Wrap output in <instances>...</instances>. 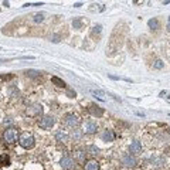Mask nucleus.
I'll list each match as a JSON object with an SVG mask.
<instances>
[{
  "instance_id": "nucleus-1",
  "label": "nucleus",
  "mask_w": 170,
  "mask_h": 170,
  "mask_svg": "<svg viewBox=\"0 0 170 170\" xmlns=\"http://www.w3.org/2000/svg\"><path fill=\"white\" fill-rule=\"evenodd\" d=\"M19 143L23 149H31V147H34V137H33L31 133L26 132L19 137Z\"/></svg>"
},
{
  "instance_id": "nucleus-2",
  "label": "nucleus",
  "mask_w": 170,
  "mask_h": 170,
  "mask_svg": "<svg viewBox=\"0 0 170 170\" xmlns=\"http://www.w3.org/2000/svg\"><path fill=\"white\" fill-rule=\"evenodd\" d=\"M64 124H65V126L71 127V129H77V127L80 126L81 121H80V118H78L77 115L68 114V115H65V118H64Z\"/></svg>"
},
{
  "instance_id": "nucleus-3",
  "label": "nucleus",
  "mask_w": 170,
  "mask_h": 170,
  "mask_svg": "<svg viewBox=\"0 0 170 170\" xmlns=\"http://www.w3.org/2000/svg\"><path fill=\"white\" fill-rule=\"evenodd\" d=\"M17 137H19V132L14 127H9L7 130H4L3 139H4L6 143H16L17 142Z\"/></svg>"
},
{
  "instance_id": "nucleus-4",
  "label": "nucleus",
  "mask_w": 170,
  "mask_h": 170,
  "mask_svg": "<svg viewBox=\"0 0 170 170\" xmlns=\"http://www.w3.org/2000/svg\"><path fill=\"white\" fill-rule=\"evenodd\" d=\"M121 162H122V165L126 166V167H135L136 163H137L136 157H135L133 155H130V153H125V155L121 157Z\"/></svg>"
},
{
  "instance_id": "nucleus-5",
  "label": "nucleus",
  "mask_w": 170,
  "mask_h": 170,
  "mask_svg": "<svg viewBox=\"0 0 170 170\" xmlns=\"http://www.w3.org/2000/svg\"><path fill=\"white\" fill-rule=\"evenodd\" d=\"M54 125H55V119L52 116H42L39 121V126L41 129H51Z\"/></svg>"
},
{
  "instance_id": "nucleus-6",
  "label": "nucleus",
  "mask_w": 170,
  "mask_h": 170,
  "mask_svg": "<svg viewBox=\"0 0 170 170\" xmlns=\"http://www.w3.org/2000/svg\"><path fill=\"white\" fill-rule=\"evenodd\" d=\"M60 166L64 170H70L74 167V159L70 156V155H64L62 159L60 160Z\"/></svg>"
},
{
  "instance_id": "nucleus-7",
  "label": "nucleus",
  "mask_w": 170,
  "mask_h": 170,
  "mask_svg": "<svg viewBox=\"0 0 170 170\" xmlns=\"http://www.w3.org/2000/svg\"><path fill=\"white\" fill-rule=\"evenodd\" d=\"M149 162H150L153 166L159 167V166H163V165L166 163V159H165L163 156H160V155H152L150 159H149Z\"/></svg>"
},
{
  "instance_id": "nucleus-8",
  "label": "nucleus",
  "mask_w": 170,
  "mask_h": 170,
  "mask_svg": "<svg viewBox=\"0 0 170 170\" xmlns=\"http://www.w3.org/2000/svg\"><path fill=\"white\" fill-rule=\"evenodd\" d=\"M96 129H98V125H96V122H95V121H88V122H85V126H84V132H85V133L92 135V133H95V132H96Z\"/></svg>"
},
{
  "instance_id": "nucleus-9",
  "label": "nucleus",
  "mask_w": 170,
  "mask_h": 170,
  "mask_svg": "<svg viewBox=\"0 0 170 170\" xmlns=\"http://www.w3.org/2000/svg\"><path fill=\"white\" fill-rule=\"evenodd\" d=\"M101 139L104 140V142H114L115 140V132L114 130H109V129H106V130H104L102 132V135H101Z\"/></svg>"
},
{
  "instance_id": "nucleus-10",
  "label": "nucleus",
  "mask_w": 170,
  "mask_h": 170,
  "mask_svg": "<svg viewBox=\"0 0 170 170\" xmlns=\"http://www.w3.org/2000/svg\"><path fill=\"white\" fill-rule=\"evenodd\" d=\"M27 114L31 115V116H34V115L40 116V115L42 114V106L40 105V104H34L33 106H30V108L27 109Z\"/></svg>"
},
{
  "instance_id": "nucleus-11",
  "label": "nucleus",
  "mask_w": 170,
  "mask_h": 170,
  "mask_svg": "<svg viewBox=\"0 0 170 170\" xmlns=\"http://www.w3.org/2000/svg\"><path fill=\"white\" fill-rule=\"evenodd\" d=\"M129 150H130V155H136V153H140L142 152V143L139 140H133L129 146Z\"/></svg>"
},
{
  "instance_id": "nucleus-12",
  "label": "nucleus",
  "mask_w": 170,
  "mask_h": 170,
  "mask_svg": "<svg viewBox=\"0 0 170 170\" xmlns=\"http://www.w3.org/2000/svg\"><path fill=\"white\" fill-rule=\"evenodd\" d=\"M84 170H99V163L96 160H88L84 165Z\"/></svg>"
},
{
  "instance_id": "nucleus-13",
  "label": "nucleus",
  "mask_w": 170,
  "mask_h": 170,
  "mask_svg": "<svg viewBox=\"0 0 170 170\" xmlns=\"http://www.w3.org/2000/svg\"><path fill=\"white\" fill-rule=\"evenodd\" d=\"M89 112H91L94 116H96V118H99V116L104 115V109L99 108V106H95V105H91V106H89Z\"/></svg>"
},
{
  "instance_id": "nucleus-14",
  "label": "nucleus",
  "mask_w": 170,
  "mask_h": 170,
  "mask_svg": "<svg viewBox=\"0 0 170 170\" xmlns=\"http://www.w3.org/2000/svg\"><path fill=\"white\" fill-rule=\"evenodd\" d=\"M55 139L58 140V142H62V143H67L68 142V135L61 129V130H58L57 133H55Z\"/></svg>"
},
{
  "instance_id": "nucleus-15",
  "label": "nucleus",
  "mask_w": 170,
  "mask_h": 170,
  "mask_svg": "<svg viewBox=\"0 0 170 170\" xmlns=\"http://www.w3.org/2000/svg\"><path fill=\"white\" fill-rule=\"evenodd\" d=\"M82 136H84V130H81V129H74V130L71 132V137L74 139V142L81 140Z\"/></svg>"
},
{
  "instance_id": "nucleus-16",
  "label": "nucleus",
  "mask_w": 170,
  "mask_h": 170,
  "mask_svg": "<svg viewBox=\"0 0 170 170\" xmlns=\"http://www.w3.org/2000/svg\"><path fill=\"white\" fill-rule=\"evenodd\" d=\"M85 152H86L88 155H91V156H96V155H99V149H98L96 146H94V145L86 146V147H85Z\"/></svg>"
},
{
  "instance_id": "nucleus-17",
  "label": "nucleus",
  "mask_w": 170,
  "mask_h": 170,
  "mask_svg": "<svg viewBox=\"0 0 170 170\" xmlns=\"http://www.w3.org/2000/svg\"><path fill=\"white\" fill-rule=\"evenodd\" d=\"M85 150H77L75 153H74V156H75V159L80 162V163H85Z\"/></svg>"
},
{
  "instance_id": "nucleus-18",
  "label": "nucleus",
  "mask_w": 170,
  "mask_h": 170,
  "mask_svg": "<svg viewBox=\"0 0 170 170\" xmlns=\"http://www.w3.org/2000/svg\"><path fill=\"white\" fill-rule=\"evenodd\" d=\"M10 165V157L7 155H0V166H9Z\"/></svg>"
},
{
  "instance_id": "nucleus-19",
  "label": "nucleus",
  "mask_w": 170,
  "mask_h": 170,
  "mask_svg": "<svg viewBox=\"0 0 170 170\" xmlns=\"http://www.w3.org/2000/svg\"><path fill=\"white\" fill-rule=\"evenodd\" d=\"M147 24H149V27H150L152 30H156V29H159V21H157L156 19H150V20L147 21Z\"/></svg>"
},
{
  "instance_id": "nucleus-20",
  "label": "nucleus",
  "mask_w": 170,
  "mask_h": 170,
  "mask_svg": "<svg viewBox=\"0 0 170 170\" xmlns=\"http://www.w3.org/2000/svg\"><path fill=\"white\" fill-rule=\"evenodd\" d=\"M51 81L57 85V86H62V88L65 86V82H64L61 78H58V77H51Z\"/></svg>"
},
{
  "instance_id": "nucleus-21",
  "label": "nucleus",
  "mask_w": 170,
  "mask_h": 170,
  "mask_svg": "<svg viewBox=\"0 0 170 170\" xmlns=\"http://www.w3.org/2000/svg\"><path fill=\"white\" fill-rule=\"evenodd\" d=\"M91 94H92V95H95V96L98 95V98L104 101V96H105V94H104L101 89H91Z\"/></svg>"
},
{
  "instance_id": "nucleus-22",
  "label": "nucleus",
  "mask_w": 170,
  "mask_h": 170,
  "mask_svg": "<svg viewBox=\"0 0 170 170\" xmlns=\"http://www.w3.org/2000/svg\"><path fill=\"white\" fill-rule=\"evenodd\" d=\"M153 68H156V70H162V68H165V62L160 61V60H156V61L153 62Z\"/></svg>"
},
{
  "instance_id": "nucleus-23",
  "label": "nucleus",
  "mask_w": 170,
  "mask_h": 170,
  "mask_svg": "<svg viewBox=\"0 0 170 170\" xmlns=\"http://www.w3.org/2000/svg\"><path fill=\"white\" fill-rule=\"evenodd\" d=\"M3 124H4V126H11L14 124V121H13V118H4Z\"/></svg>"
},
{
  "instance_id": "nucleus-24",
  "label": "nucleus",
  "mask_w": 170,
  "mask_h": 170,
  "mask_svg": "<svg viewBox=\"0 0 170 170\" xmlns=\"http://www.w3.org/2000/svg\"><path fill=\"white\" fill-rule=\"evenodd\" d=\"M29 77H37L39 74H41V72H39V71H34V70H29L27 72H26Z\"/></svg>"
},
{
  "instance_id": "nucleus-25",
  "label": "nucleus",
  "mask_w": 170,
  "mask_h": 170,
  "mask_svg": "<svg viewBox=\"0 0 170 170\" xmlns=\"http://www.w3.org/2000/svg\"><path fill=\"white\" fill-rule=\"evenodd\" d=\"M42 20H44V16H42L41 13H39V14L34 16V21H36V23H41Z\"/></svg>"
},
{
  "instance_id": "nucleus-26",
  "label": "nucleus",
  "mask_w": 170,
  "mask_h": 170,
  "mask_svg": "<svg viewBox=\"0 0 170 170\" xmlns=\"http://www.w3.org/2000/svg\"><path fill=\"white\" fill-rule=\"evenodd\" d=\"M72 26H74L75 29H80V27H81V21H80V20H74V21H72Z\"/></svg>"
},
{
  "instance_id": "nucleus-27",
  "label": "nucleus",
  "mask_w": 170,
  "mask_h": 170,
  "mask_svg": "<svg viewBox=\"0 0 170 170\" xmlns=\"http://www.w3.org/2000/svg\"><path fill=\"white\" fill-rule=\"evenodd\" d=\"M67 95H68L70 98H75V91H71V89H68V91H67Z\"/></svg>"
},
{
  "instance_id": "nucleus-28",
  "label": "nucleus",
  "mask_w": 170,
  "mask_h": 170,
  "mask_svg": "<svg viewBox=\"0 0 170 170\" xmlns=\"http://www.w3.org/2000/svg\"><path fill=\"white\" fill-rule=\"evenodd\" d=\"M51 41H52V42H58V41H60V37H58V36H52V37H51Z\"/></svg>"
},
{
  "instance_id": "nucleus-29",
  "label": "nucleus",
  "mask_w": 170,
  "mask_h": 170,
  "mask_svg": "<svg viewBox=\"0 0 170 170\" xmlns=\"http://www.w3.org/2000/svg\"><path fill=\"white\" fill-rule=\"evenodd\" d=\"M94 33H101V26H95L94 27Z\"/></svg>"
},
{
  "instance_id": "nucleus-30",
  "label": "nucleus",
  "mask_w": 170,
  "mask_h": 170,
  "mask_svg": "<svg viewBox=\"0 0 170 170\" xmlns=\"http://www.w3.org/2000/svg\"><path fill=\"white\" fill-rule=\"evenodd\" d=\"M167 31H170V17H169V21H167Z\"/></svg>"
},
{
  "instance_id": "nucleus-31",
  "label": "nucleus",
  "mask_w": 170,
  "mask_h": 170,
  "mask_svg": "<svg viewBox=\"0 0 170 170\" xmlns=\"http://www.w3.org/2000/svg\"><path fill=\"white\" fill-rule=\"evenodd\" d=\"M169 130H170V129H169Z\"/></svg>"
}]
</instances>
